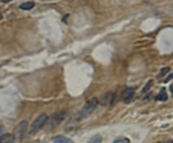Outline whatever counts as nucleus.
<instances>
[{"instance_id":"1","label":"nucleus","mask_w":173,"mask_h":143,"mask_svg":"<svg viewBox=\"0 0 173 143\" xmlns=\"http://www.w3.org/2000/svg\"><path fill=\"white\" fill-rule=\"evenodd\" d=\"M98 105H99V99H96V98L90 99L84 105V107L77 113L76 119H77V120H83V119L87 118L88 116L95 110L96 107H98Z\"/></svg>"},{"instance_id":"2","label":"nucleus","mask_w":173,"mask_h":143,"mask_svg":"<svg viewBox=\"0 0 173 143\" xmlns=\"http://www.w3.org/2000/svg\"><path fill=\"white\" fill-rule=\"evenodd\" d=\"M48 120V115L46 113H42L34 121L32 122L30 125V131H29V135H35L39 130H42L43 127L46 125V122Z\"/></svg>"},{"instance_id":"3","label":"nucleus","mask_w":173,"mask_h":143,"mask_svg":"<svg viewBox=\"0 0 173 143\" xmlns=\"http://www.w3.org/2000/svg\"><path fill=\"white\" fill-rule=\"evenodd\" d=\"M65 116H66V111H59L54 113L50 117V119L48 118L47 122H46L47 124V130H51L53 128L57 127L59 124H61V121L65 118Z\"/></svg>"},{"instance_id":"4","label":"nucleus","mask_w":173,"mask_h":143,"mask_svg":"<svg viewBox=\"0 0 173 143\" xmlns=\"http://www.w3.org/2000/svg\"><path fill=\"white\" fill-rule=\"evenodd\" d=\"M27 129H28V121L26 120H22L21 122H19V125H17L15 129V139H18V140H22L24 138L25 134L27 133Z\"/></svg>"},{"instance_id":"5","label":"nucleus","mask_w":173,"mask_h":143,"mask_svg":"<svg viewBox=\"0 0 173 143\" xmlns=\"http://www.w3.org/2000/svg\"><path fill=\"white\" fill-rule=\"evenodd\" d=\"M135 87H129V88H125L121 94V99L124 103L125 104H129L130 102H132V100L134 99L135 96Z\"/></svg>"},{"instance_id":"6","label":"nucleus","mask_w":173,"mask_h":143,"mask_svg":"<svg viewBox=\"0 0 173 143\" xmlns=\"http://www.w3.org/2000/svg\"><path fill=\"white\" fill-rule=\"evenodd\" d=\"M53 143H75V142L71 138L66 137V136L58 135L53 138Z\"/></svg>"},{"instance_id":"7","label":"nucleus","mask_w":173,"mask_h":143,"mask_svg":"<svg viewBox=\"0 0 173 143\" xmlns=\"http://www.w3.org/2000/svg\"><path fill=\"white\" fill-rule=\"evenodd\" d=\"M15 136L13 134H3L0 137V143H14Z\"/></svg>"},{"instance_id":"8","label":"nucleus","mask_w":173,"mask_h":143,"mask_svg":"<svg viewBox=\"0 0 173 143\" xmlns=\"http://www.w3.org/2000/svg\"><path fill=\"white\" fill-rule=\"evenodd\" d=\"M168 100V95H167V92H166V89L165 88H162L160 90L159 94L157 95V101L160 102H166Z\"/></svg>"},{"instance_id":"9","label":"nucleus","mask_w":173,"mask_h":143,"mask_svg":"<svg viewBox=\"0 0 173 143\" xmlns=\"http://www.w3.org/2000/svg\"><path fill=\"white\" fill-rule=\"evenodd\" d=\"M35 3L33 1H27V2H24L20 5V8L23 9V11H30L33 8H34Z\"/></svg>"},{"instance_id":"10","label":"nucleus","mask_w":173,"mask_h":143,"mask_svg":"<svg viewBox=\"0 0 173 143\" xmlns=\"http://www.w3.org/2000/svg\"><path fill=\"white\" fill-rule=\"evenodd\" d=\"M102 142H103V137L99 134L92 136V137L87 141V143H102Z\"/></svg>"},{"instance_id":"11","label":"nucleus","mask_w":173,"mask_h":143,"mask_svg":"<svg viewBox=\"0 0 173 143\" xmlns=\"http://www.w3.org/2000/svg\"><path fill=\"white\" fill-rule=\"evenodd\" d=\"M110 94L111 92H108V94H106L105 95H103V98H102V100H101V104L104 106V105H107L109 102H111V100H112V98L110 96V98H108L109 95H110Z\"/></svg>"},{"instance_id":"12","label":"nucleus","mask_w":173,"mask_h":143,"mask_svg":"<svg viewBox=\"0 0 173 143\" xmlns=\"http://www.w3.org/2000/svg\"><path fill=\"white\" fill-rule=\"evenodd\" d=\"M113 143H131V141H130L129 138H126V137H124V136H121V137L116 138L115 140L113 141Z\"/></svg>"},{"instance_id":"13","label":"nucleus","mask_w":173,"mask_h":143,"mask_svg":"<svg viewBox=\"0 0 173 143\" xmlns=\"http://www.w3.org/2000/svg\"><path fill=\"white\" fill-rule=\"evenodd\" d=\"M152 82H154V80H149V81L147 82V85H145V86H144V88L142 89V92H143V94H145V92H147V91H148V89L151 87Z\"/></svg>"},{"instance_id":"14","label":"nucleus","mask_w":173,"mask_h":143,"mask_svg":"<svg viewBox=\"0 0 173 143\" xmlns=\"http://www.w3.org/2000/svg\"><path fill=\"white\" fill-rule=\"evenodd\" d=\"M168 72H170V68H165V69H163L161 73L159 74V77H163V76H165L166 73H168Z\"/></svg>"},{"instance_id":"15","label":"nucleus","mask_w":173,"mask_h":143,"mask_svg":"<svg viewBox=\"0 0 173 143\" xmlns=\"http://www.w3.org/2000/svg\"><path fill=\"white\" fill-rule=\"evenodd\" d=\"M3 133H4V128H3L2 125H0V137L3 135Z\"/></svg>"},{"instance_id":"16","label":"nucleus","mask_w":173,"mask_h":143,"mask_svg":"<svg viewBox=\"0 0 173 143\" xmlns=\"http://www.w3.org/2000/svg\"><path fill=\"white\" fill-rule=\"evenodd\" d=\"M172 77H173V75H172V73H171V75H169V76H168V78H167V79H165V82H168L169 80H171V79H172Z\"/></svg>"},{"instance_id":"17","label":"nucleus","mask_w":173,"mask_h":143,"mask_svg":"<svg viewBox=\"0 0 173 143\" xmlns=\"http://www.w3.org/2000/svg\"><path fill=\"white\" fill-rule=\"evenodd\" d=\"M169 88H170V91H171V94H172V89H173V86H172V83H171V85H170V87H169Z\"/></svg>"}]
</instances>
